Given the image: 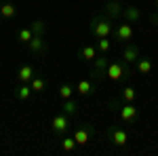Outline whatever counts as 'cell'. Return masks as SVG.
I'll list each match as a JSON object with an SVG mask.
<instances>
[{"label": "cell", "mask_w": 158, "mask_h": 156, "mask_svg": "<svg viewBox=\"0 0 158 156\" xmlns=\"http://www.w3.org/2000/svg\"><path fill=\"white\" fill-rule=\"evenodd\" d=\"M59 97H61V101H63V99L74 97V84H70V82L61 84V86H59Z\"/></svg>", "instance_id": "obj_23"}, {"label": "cell", "mask_w": 158, "mask_h": 156, "mask_svg": "<svg viewBox=\"0 0 158 156\" xmlns=\"http://www.w3.org/2000/svg\"><path fill=\"white\" fill-rule=\"evenodd\" d=\"M114 38L122 42V44H127V42H131V38H133V23H129V21H122L114 27Z\"/></svg>", "instance_id": "obj_4"}, {"label": "cell", "mask_w": 158, "mask_h": 156, "mask_svg": "<svg viewBox=\"0 0 158 156\" xmlns=\"http://www.w3.org/2000/svg\"><path fill=\"white\" fill-rule=\"evenodd\" d=\"M17 38H19L23 44H27V42L34 38V32H32V27H21V30H19V34H17Z\"/></svg>", "instance_id": "obj_24"}, {"label": "cell", "mask_w": 158, "mask_h": 156, "mask_svg": "<svg viewBox=\"0 0 158 156\" xmlns=\"http://www.w3.org/2000/svg\"><path fill=\"white\" fill-rule=\"evenodd\" d=\"M106 70H108V57L99 53L97 59L93 61V80H101L106 76Z\"/></svg>", "instance_id": "obj_8"}, {"label": "cell", "mask_w": 158, "mask_h": 156, "mask_svg": "<svg viewBox=\"0 0 158 156\" xmlns=\"http://www.w3.org/2000/svg\"><path fill=\"white\" fill-rule=\"evenodd\" d=\"M122 17H124V21H129V23H137V21L141 19V13H139V9H137L135 4H124Z\"/></svg>", "instance_id": "obj_11"}, {"label": "cell", "mask_w": 158, "mask_h": 156, "mask_svg": "<svg viewBox=\"0 0 158 156\" xmlns=\"http://www.w3.org/2000/svg\"><path fill=\"white\" fill-rule=\"evenodd\" d=\"M139 57H141L139 47L133 44V42H127V44H124V51H122V61H127V63H135Z\"/></svg>", "instance_id": "obj_9"}, {"label": "cell", "mask_w": 158, "mask_h": 156, "mask_svg": "<svg viewBox=\"0 0 158 156\" xmlns=\"http://www.w3.org/2000/svg\"><path fill=\"white\" fill-rule=\"evenodd\" d=\"M129 63L122 59H116V61H110L108 63V70H106V76H108L110 80H114V82H118V80H127L129 78V68H127Z\"/></svg>", "instance_id": "obj_2"}, {"label": "cell", "mask_w": 158, "mask_h": 156, "mask_svg": "<svg viewBox=\"0 0 158 156\" xmlns=\"http://www.w3.org/2000/svg\"><path fill=\"white\" fill-rule=\"evenodd\" d=\"M59 144H61V150H63V152H74L76 145H78V144H76V139H74V135H72V137H63Z\"/></svg>", "instance_id": "obj_22"}, {"label": "cell", "mask_w": 158, "mask_h": 156, "mask_svg": "<svg viewBox=\"0 0 158 156\" xmlns=\"http://www.w3.org/2000/svg\"><path fill=\"white\" fill-rule=\"evenodd\" d=\"M120 99H122V103H133L135 101V89L133 86H124L120 91Z\"/></svg>", "instance_id": "obj_21"}, {"label": "cell", "mask_w": 158, "mask_h": 156, "mask_svg": "<svg viewBox=\"0 0 158 156\" xmlns=\"http://www.w3.org/2000/svg\"><path fill=\"white\" fill-rule=\"evenodd\" d=\"M108 137H110V141H112L114 145H127V141H129L127 131L120 129V127H116V124H112V127L108 129Z\"/></svg>", "instance_id": "obj_7"}, {"label": "cell", "mask_w": 158, "mask_h": 156, "mask_svg": "<svg viewBox=\"0 0 158 156\" xmlns=\"http://www.w3.org/2000/svg\"><path fill=\"white\" fill-rule=\"evenodd\" d=\"M97 55H99V51H97V47H93V44H86V47L80 48V57L85 61H89V63H93V61L97 59Z\"/></svg>", "instance_id": "obj_15"}, {"label": "cell", "mask_w": 158, "mask_h": 156, "mask_svg": "<svg viewBox=\"0 0 158 156\" xmlns=\"http://www.w3.org/2000/svg\"><path fill=\"white\" fill-rule=\"evenodd\" d=\"M27 48H30V53H34V55H40L44 48H47V44H44V38L42 36H34L30 42H27Z\"/></svg>", "instance_id": "obj_14"}, {"label": "cell", "mask_w": 158, "mask_h": 156, "mask_svg": "<svg viewBox=\"0 0 158 156\" xmlns=\"http://www.w3.org/2000/svg\"><path fill=\"white\" fill-rule=\"evenodd\" d=\"M0 15H2L4 19H13V17L17 15V6H15L13 2H2V4H0Z\"/></svg>", "instance_id": "obj_19"}, {"label": "cell", "mask_w": 158, "mask_h": 156, "mask_svg": "<svg viewBox=\"0 0 158 156\" xmlns=\"http://www.w3.org/2000/svg\"><path fill=\"white\" fill-rule=\"evenodd\" d=\"M30 86H32V91H34V93H42V91L47 89V82H44V78H42V76H34V78L30 80Z\"/></svg>", "instance_id": "obj_20"}, {"label": "cell", "mask_w": 158, "mask_h": 156, "mask_svg": "<svg viewBox=\"0 0 158 156\" xmlns=\"http://www.w3.org/2000/svg\"><path fill=\"white\" fill-rule=\"evenodd\" d=\"M34 76H36V70H34L30 63L21 65V68H19V72H17V78H19V82H30Z\"/></svg>", "instance_id": "obj_12"}, {"label": "cell", "mask_w": 158, "mask_h": 156, "mask_svg": "<svg viewBox=\"0 0 158 156\" xmlns=\"http://www.w3.org/2000/svg\"><path fill=\"white\" fill-rule=\"evenodd\" d=\"M122 11H124V4H122L120 0H108L106 4H103V15L108 17V19H120L122 17Z\"/></svg>", "instance_id": "obj_5"}, {"label": "cell", "mask_w": 158, "mask_h": 156, "mask_svg": "<svg viewBox=\"0 0 158 156\" xmlns=\"http://www.w3.org/2000/svg\"><path fill=\"white\" fill-rule=\"evenodd\" d=\"M89 30H91V36L93 38H110L112 32H114V25H112V19H108V17L101 13V15L91 17Z\"/></svg>", "instance_id": "obj_1"}, {"label": "cell", "mask_w": 158, "mask_h": 156, "mask_svg": "<svg viewBox=\"0 0 158 156\" xmlns=\"http://www.w3.org/2000/svg\"><path fill=\"white\" fill-rule=\"evenodd\" d=\"M76 91L80 95H93L95 93V80H80L76 84Z\"/></svg>", "instance_id": "obj_16"}, {"label": "cell", "mask_w": 158, "mask_h": 156, "mask_svg": "<svg viewBox=\"0 0 158 156\" xmlns=\"http://www.w3.org/2000/svg\"><path fill=\"white\" fill-rule=\"evenodd\" d=\"M30 27H32L34 36H42V34H44V30H47V25H44V21H40V19H36V21H32V23H30Z\"/></svg>", "instance_id": "obj_26"}, {"label": "cell", "mask_w": 158, "mask_h": 156, "mask_svg": "<svg viewBox=\"0 0 158 156\" xmlns=\"http://www.w3.org/2000/svg\"><path fill=\"white\" fill-rule=\"evenodd\" d=\"M61 112H65L68 116H76V114H78V103L74 101L72 97H70V99H63V103H61Z\"/></svg>", "instance_id": "obj_18"}, {"label": "cell", "mask_w": 158, "mask_h": 156, "mask_svg": "<svg viewBox=\"0 0 158 156\" xmlns=\"http://www.w3.org/2000/svg\"><path fill=\"white\" fill-rule=\"evenodd\" d=\"M156 9H158V0H156Z\"/></svg>", "instance_id": "obj_28"}, {"label": "cell", "mask_w": 158, "mask_h": 156, "mask_svg": "<svg viewBox=\"0 0 158 156\" xmlns=\"http://www.w3.org/2000/svg\"><path fill=\"white\" fill-rule=\"evenodd\" d=\"M70 118H72V116H68L65 112H59V114L53 118V122H51L53 133H55V135H63V133H68V129H70Z\"/></svg>", "instance_id": "obj_6"}, {"label": "cell", "mask_w": 158, "mask_h": 156, "mask_svg": "<svg viewBox=\"0 0 158 156\" xmlns=\"http://www.w3.org/2000/svg\"><path fill=\"white\" fill-rule=\"evenodd\" d=\"M150 21H152V25H156V27H158V13H156V15H152V17H150Z\"/></svg>", "instance_id": "obj_27"}, {"label": "cell", "mask_w": 158, "mask_h": 156, "mask_svg": "<svg viewBox=\"0 0 158 156\" xmlns=\"http://www.w3.org/2000/svg\"><path fill=\"white\" fill-rule=\"evenodd\" d=\"M97 51L103 53V55H108L110 51H112V42H110L108 38H97Z\"/></svg>", "instance_id": "obj_25"}, {"label": "cell", "mask_w": 158, "mask_h": 156, "mask_svg": "<svg viewBox=\"0 0 158 156\" xmlns=\"http://www.w3.org/2000/svg\"><path fill=\"white\" fill-rule=\"evenodd\" d=\"M32 86H30V82H19V86L15 89V95H17V99L19 101H27L30 97H32Z\"/></svg>", "instance_id": "obj_13"}, {"label": "cell", "mask_w": 158, "mask_h": 156, "mask_svg": "<svg viewBox=\"0 0 158 156\" xmlns=\"http://www.w3.org/2000/svg\"><path fill=\"white\" fill-rule=\"evenodd\" d=\"M137 116H139V112H137V108L133 103H122L120 106V118L124 122H135Z\"/></svg>", "instance_id": "obj_10"}, {"label": "cell", "mask_w": 158, "mask_h": 156, "mask_svg": "<svg viewBox=\"0 0 158 156\" xmlns=\"http://www.w3.org/2000/svg\"><path fill=\"white\" fill-rule=\"evenodd\" d=\"M95 135V127L93 124H78L74 129V139L78 145H86L91 141V137Z\"/></svg>", "instance_id": "obj_3"}, {"label": "cell", "mask_w": 158, "mask_h": 156, "mask_svg": "<svg viewBox=\"0 0 158 156\" xmlns=\"http://www.w3.org/2000/svg\"><path fill=\"white\" fill-rule=\"evenodd\" d=\"M135 68H137L139 74H150L152 68H154V63H152V59H148V57H139V59L135 61Z\"/></svg>", "instance_id": "obj_17"}]
</instances>
